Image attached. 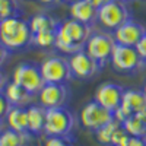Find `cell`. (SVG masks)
<instances>
[{
  "mask_svg": "<svg viewBox=\"0 0 146 146\" xmlns=\"http://www.w3.org/2000/svg\"><path fill=\"white\" fill-rule=\"evenodd\" d=\"M92 32L94 29L91 25L69 18L58 23L54 47L63 54H75L85 50V45Z\"/></svg>",
  "mask_w": 146,
  "mask_h": 146,
  "instance_id": "cell-1",
  "label": "cell"
},
{
  "mask_svg": "<svg viewBox=\"0 0 146 146\" xmlns=\"http://www.w3.org/2000/svg\"><path fill=\"white\" fill-rule=\"evenodd\" d=\"M0 42L9 51L27 48L32 42V32L29 23L21 15L0 21Z\"/></svg>",
  "mask_w": 146,
  "mask_h": 146,
  "instance_id": "cell-2",
  "label": "cell"
},
{
  "mask_svg": "<svg viewBox=\"0 0 146 146\" xmlns=\"http://www.w3.org/2000/svg\"><path fill=\"white\" fill-rule=\"evenodd\" d=\"M76 124V118L70 110L64 107L48 108L45 114L44 133L48 136H70Z\"/></svg>",
  "mask_w": 146,
  "mask_h": 146,
  "instance_id": "cell-3",
  "label": "cell"
},
{
  "mask_svg": "<svg viewBox=\"0 0 146 146\" xmlns=\"http://www.w3.org/2000/svg\"><path fill=\"white\" fill-rule=\"evenodd\" d=\"M129 19H131L130 10L127 7V3L121 0H110L108 3L98 9V15H96V22L104 29H107V32H114Z\"/></svg>",
  "mask_w": 146,
  "mask_h": 146,
  "instance_id": "cell-4",
  "label": "cell"
},
{
  "mask_svg": "<svg viewBox=\"0 0 146 146\" xmlns=\"http://www.w3.org/2000/svg\"><path fill=\"white\" fill-rule=\"evenodd\" d=\"M12 80L15 83H18L19 86H22L32 96L38 95V92L45 85L42 75H41V70H40V64H35V63H31V62L19 63L13 70Z\"/></svg>",
  "mask_w": 146,
  "mask_h": 146,
  "instance_id": "cell-5",
  "label": "cell"
},
{
  "mask_svg": "<svg viewBox=\"0 0 146 146\" xmlns=\"http://www.w3.org/2000/svg\"><path fill=\"white\" fill-rule=\"evenodd\" d=\"M110 63H111L113 69L117 70L118 73H135L140 70L145 64L136 47H129L121 44H115Z\"/></svg>",
  "mask_w": 146,
  "mask_h": 146,
  "instance_id": "cell-6",
  "label": "cell"
},
{
  "mask_svg": "<svg viewBox=\"0 0 146 146\" xmlns=\"http://www.w3.org/2000/svg\"><path fill=\"white\" fill-rule=\"evenodd\" d=\"M40 70L45 83H67L73 76L69 58L62 56H48L40 63Z\"/></svg>",
  "mask_w": 146,
  "mask_h": 146,
  "instance_id": "cell-7",
  "label": "cell"
},
{
  "mask_svg": "<svg viewBox=\"0 0 146 146\" xmlns=\"http://www.w3.org/2000/svg\"><path fill=\"white\" fill-rule=\"evenodd\" d=\"M80 124L91 131H98L104 126L114 121V113L102 107L100 102L91 101L85 104L79 113Z\"/></svg>",
  "mask_w": 146,
  "mask_h": 146,
  "instance_id": "cell-8",
  "label": "cell"
},
{
  "mask_svg": "<svg viewBox=\"0 0 146 146\" xmlns=\"http://www.w3.org/2000/svg\"><path fill=\"white\" fill-rule=\"evenodd\" d=\"M115 40L113 34L110 32H92L89 40L85 45L86 51L92 58H95L101 66H104L107 62H110L113 54V50L115 47Z\"/></svg>",
  "mask_w": 146,
  "mask_h": 146,
  "instance_id": "cell-9",
  "label": "cell"
},
{
  "mask_svg": "<svg viewBox=\"0 0 146 146\" xmlns=\"http://www.w3.org/2000/svg\"><path fill=\"white\" fill-rule=\"evenodd\" d=\"M69 66H70L72 76L79 80H89L98 75L100 70L102 69V66L95 58H92L85 50L70 54Z\"/></svg>",
  "mask_w": 146,
  "mask_h": 146,
  "instance_id": "cell-10",
  "label": "cell"
},
{
  "mask_svg": "<svg viewBox=\"0 0 146 146\" xmlns=\"http://www.w3.org/2000/svg\"><path fill=\"white\" fill-rule=\"evenodd\" d=\"M146 111V95L143 91L139 89H124L123 100H121V105L114 111V120L118 123L137 113Z\"/></svg>",
  "mask_w": 146,
  "mask_h": 146,
  "instance_id": "cell-11",
  "label": "cell"
},
{
  "mask_svg": "<svg viewBox=\"0 0 146 146\" xmlns=\"http://www.w3.org/2000/svg\"><path fill=\"white\" fill-rule=\"evenodd\" d=\"M69 100V89L66 83H45L38 92V101L44 108L64 107Z\"/></svg>",
  "mask_w": 146,
  "mask_h": 146,
  "instance_id": "cell-12",
  "label": "cell"
},
{
  "mask_svg": "<svg viewBox=\"0 0 146 146\" xmlns=\"http://www.w3.org/2000/svg\"><path fill=\"white\" fill-rule=\"evenodd\" d=\"M123 94H124L123 86H120L117 83H113V82H104L95 91V101L114 113L121 105Z\"/></svg>",
  "mask_w": 146,
  "mask_h": 146,
  "instance_id": "cell-13",
  "label": "cell"
},
{
  "mask_svg": "<svg viewBox=\"0 0 146 146\" xmlns=\"http://www.w3.org/2000/svg\"><path fill=\"white\" fill-rule=\"evenodd\" d=\"M146 34V28L142 23L129 19L126 23L118 27L114 32L113 36L117 44L121 45H129V47H136V44L140 41V38Z\"/></svg>",
  "mask_w": 146,
  "mask_h": 146,
  "instance_id": "cell-14",
  "label": "cell"
},
{
  "mask_svg": "<svg viewBox=\"0 0 146 146\" xmlns=\"http://www.w3.org/2000/svg\"><path fill=\"white\" fill-rule=\"evenodd\" d=\"M69 15L72 19L92 27L96 22L98 9L92 6L88 0H78V2H73L69 5Z\"/></svg>",
  "mask_w": 146,
  "mask_h": 146,
  "instance_id": "cell-15",
  "label": "cell"
},
{
  "mask_svg": "<svg viewBox=\"0 0 146 146\" xmlns=\"http://www.w3.org/2000/svg\"><path fill=\"white\" fill-rule=\"evenodd\" d=\"M45 114L47 108L41 104H31L27 107V115H28V133L29 135H41L44 133L45 126Z\"/></svg>",
  "mask_w": 146,
  "mask_h": 146,
  "instance_id": "cell-16",
  "label": "cell"
},
{
  "mask_svg": "<svg viewBox=\"0 0 146 146\" xmlns=\"http://www.w3.org/2000/svg\"><path fill=\"white\" fill-rule=\"evenodd\" d=\"M5 121L7 124V129L21 133H28V115L25 107H10Z\"/></svg>",
  "mask_w": 146,
  "mask_h": 146,
  "instance_id": "cell-17",
  "label": "cell"
},
{
  "mask_svg": "<svg viewBox=\"0 0 146 146\" xmlns=\"http://www.w3.org/2000/svg\"><path fill=\"white\" fill-rule=\"evenodd\" d=\"M3 94L7 98V101L10 102L12 107H25L29 100L32 98V95L28 94L22 86H19L18 83H15L13 80L7 82L3 88Z\"/></svg>",
  "mask_w": 146,
  "mask_h": 146,
  "instance_id": "cell-18",
  "label": "cell"
},
{
  "mask_svg": "<svg viewBox=\"0 0 146 146\" xmlns=\"http://www.w3.org/2000/svg\"><path fill=\"white\" fill-rule=\"evenodd\" d=\"M28 23H29V29L34 35L40 32H47V31H57L60 22L47 13H36L28 21Z\"/></svg>",
  "mask_w": 146,
  "mask_h": 146,
  "instance_id": "cell-19",
  "label": "cell"
},
{
  "mask_svg": "<svg viewBox=\"0 0 146 146\" xmlns=\"http://www.w3.org/2000/svg\"><path fill=\"white\" fill-rule=\"evenodd\" d=\"M121 127L129 136H146V111L127 117L121 123Z\"/></svg>",
  "mask_w": 146,
  "mask_h": 146,
  "instance_id": "cell-20",
  "label": "cell"
},
{
  "mask_svg": "<svg viewBox=\"0 0 146 146\" xmlns=\"http://www.w3.org/2000/svg\"><path fill=\"white\" fill-rule=\"evenodd\" d=\"M29 133H21L12 129H5L0 133V146H27Z\"/></svg>",
  "mask_w": 146,
  "mask_h": 146,
  "instance_id": "cell-21",
  "label": "cell"
},
{
  "mask_svg": "<svg viewBox=\"0 0 146 146\" xmlns=\"http://www.w3.org/2000/svg\"><path fill=\"white\" fill-rule=\"evenodd\" d=\"M121 126V123H118L117 120L111 121L110 124L104 126L102 129H100L98 131H95V135H96V140H98L101 145L104 146H110L111 145V139H113V135H114V131Z\"/></svg>",
  "mask_w": 146,
  "mask_h": 146,
  "instance_id": "cell-22",
  "label": "cell"
},
{
  "mask_svg": "<svg viewBox=\"0 0 146 146\" xmlns=\"http://www.w3.org/2000/svg\"><path fill=\"white\" fill-rule=\"evenodd\" d=\"M56 34L57 31H47V32H40L32 35V45L38 48H50L54 47L56 44Z\"/></svg>",
  "mask_w": 146,
  "mask_h": 146,
  "instance_id": "cell-23",
  "label": "cell"
},
{
  "mask_svg": "<svg viewBox=\"0 0 146 146\" xmlns=\"http://www.w3.org/2000/svg\"><path fill=\"white\" fill-rule=\"evenodd\" d=\"M21 13L18 0H0V21L18 16Z\"/></svg>",
  "mask_w": 146,
  "mask_h": 146,
  "instance_id": "cell-24",
  "label": "cell"
},
{
  "mask_svg": "<svg viewBox=\"0 0 146 146\" xmlns=\"http://www.w3.org/2000/svg\"><path fill=\"white\" fill-rule=\"evenodd\" d=\"M44 146H78L73 143L70 136H48L44 142Z\"/></svg>",
  "mask_w": 146,
  "mask_h": 146,
  "instance_id": "cell-25",
  "label": "cell"
},
{
  "mask_svg": "<svg viewBox=\"0 0 146 146\" xmlns=\"http://www.w3.org/2000/svg\"><path fill=\"white\" fill-rule=\"evenodd\" d=\"M129 139H130V136L124 131V129L120 126V127L114 131L113 139H111V145H110V146H127Z\"/></svg>",
  "mask_w": 146,
  "mask_h": 146,
  "instance_id": "cell-26",
  "label": "cell"
},
{
  "mask_svg": "<svg viewBox=\"0 0 146 146\" xmlns=\"http://www.w3.org/2000/svg\"><path fill=\"white\" fill-rule=\"evenodd\" d=\"M10 102L7 101V98L5 96L3 91H0V120H5L7 113H9V110H10Z\"/></svg>",
  "mask_w": 146,
  "mask_h": 146,
  "instance_id": "cell-27",
  "label": "cell"
},
{
  "mask_svg": "<svg viewBox=\"0 0 146 146\" xmlns=\"http://www.w3.org/2000/svg\"><path fill=\"white\" fill-rule=\"evenodd\" d=\"M136 50L139 53V56L142 57V60L146 63V34L140 38V41L136 44Z\"/></svg>",
  "mask_w": 146,
  "mask_h": 146,
  "instance_id": "cell-28",
  "label": "cell"
},
{
  "mask_svg": "<svg viewBox=\"0 0 146 146\" xmlns=\"http://www.w3.org/2000/svg\"><path fill=\"white\" fill-rule=\"evenodd\" d=\"M127 146H146V136H130Z\"/></svg>",
  "mask_w": 146,
  "mask_h": 146,
  "instance_id": "cell-29",
  "label": "cell"
},
{
  "mask_svg": "<svg viewBox=\"0 0 146 146\" xmlns=\"http://www.w3.org/2000/svg\"><path fill=\"white\" fill-rule=\"evenodd\" d=\"M9 50H7V48L2 44V42H0V67H2L3 66V63L6 62V60H7V57H9Z\"/></svg>",
  "mask_w": 146,
  "mask_h": 146,
  "instance_id": "cell-30",
  "label": "cell"
},
{
  "mask_svg": "<svg viewBox=\"0 0 146 146\" xmlns=\"http://www.w3.org/2000/svg\"><path fill=\"white\" fill-rule=\"evenodd\" d=\"M88 2H89L92 6H95L96 9H100L101 6H104L105 3H108L110 0H88Z\"/></svg>",
  "mask_w": 146,
  "mask_h": 146,
  "instance_id": "cell-31",
  "label": "cell"
},
{
  "mask_svg": "<svg viewBox=\"0 0 146 146\" xmlns=\"http://www.w3.org/2000/svg\"><path fill=\"white\" fill-rule=\"evenodd\" d=\"M6 83H7V82H6V78H5V73L0 70V91H3V88H5Z\"/></svg>",
  "mask_w": 146,
  "mask_h": 146,
  "instance_id": "cell-32",
  "label": "cell"
},
{
  "mask_svg": "<svg viewBox=\"0 0 146 146\" xmlns=\"http://www.w3.org/2000/svg\"><path fill=\"white\" fill-rule=\"evenodd\" d=\"M40 3H42V5H48V6H51V5H57V3H60L62 0H38Z\"/></svg>",
  "mask_w": 146,
  "mask_h": 146,
  "instance_id": "cell-33",
  "label": "cell"
},
{
  "mask_svg": "<svg viewBox=\"0 0 146 146\" xmlns=\"http://www.w3.org/2000/svg\"><path fill=\"white\" fill-rule=\"evenodd\" d=\"M5 130V126H3V120H0V133Z\"/></svg>",
  "mask_w": 146,
  "mask_h": 146,
  "instance_id": "cell-34",
  "label": "cell"
},
{
  "mask_svg": "<svg viewBox=\"0 0 146 146\" xmlns=\"http://www.w3.org/2000/svg\"><path fill=\"white\" fill-rule=\"evenodd\" d=\"M62 2H63V3H69V5H70V3H73V2H78V0H62Z\"/></svg>",
  "mask_w": 146,
  "mask_h": 146,
  "instance_id": "cell-35",
  "label": "cell"
},
{
  "mask_svg": "<svg viewBox=\"0 0 146 146\" xmlns=\"http://www.w3.org/2000/svg\"><path fill=\"white\" fill-rule=\"evenodd\" d=\"M142 91H143V94H145V95H146V83H145V85H143V89H142Z\"/></svg>",
  "mask_w": 146,
  "mask_h": 146,
  "instance_id": "cell-36",
  "label": "cell"
},
{
  "mask_svg": "<svg viewBox=\"0 0 146 146\" xmlns=\"http://www.w3.org/2000/svg\"><path fill=\"white\" fill-rule=\"evenodd\" d=\"M121 2H124V3H127V2H133V0H121Z\"/></svg>",
  "mask_w": 146,
  "mask_h": 146,
  "instance_id": "cell-37",
  "label": "cell"
}]
</instances>
